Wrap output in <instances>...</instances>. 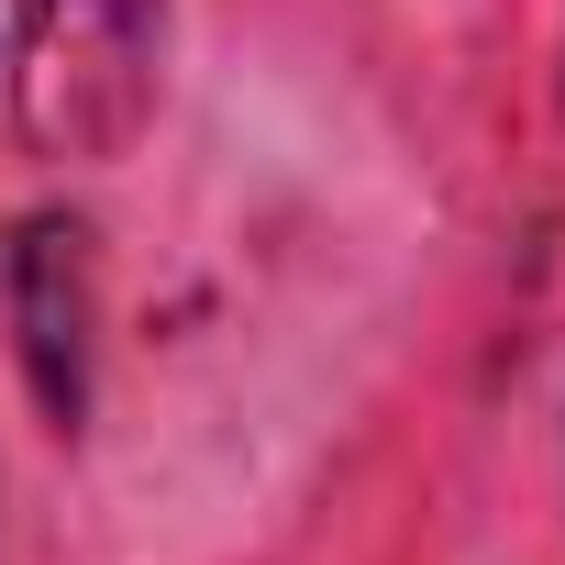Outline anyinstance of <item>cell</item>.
<instances>
[{
    "mask_svg": "<svg viewBox=\"0 0 565 565\" xmlns=\"http://www.w3.org/2000/svg\"><path fill=\"white\" fill-rule=\"evenodd\" d=\"M156 0H34L23 23V134L45 156H122L156 89Z\"/></svg>",
    "mask_w": 565,
    "mask_h": 565,
    "instance_id": "1",
    "label": "cell"
},
{
    "mask_svg": "<svg viewBox=\"0 0 565 565\" xmlns=\"http://www.w3.org/2000/svg\"><path fill=\"white\" fill-rule=\"evenodd\" d=\"M12 322H23V377L45 399V422L67 433L89 411V322H100V277H89V233L78 222H23L12 233Z\"/></svg>",
    "mask_w": 565,
    "mask_h": 565,
    "instance_id": "2",
    "label": "cell"
}]
</instances>
